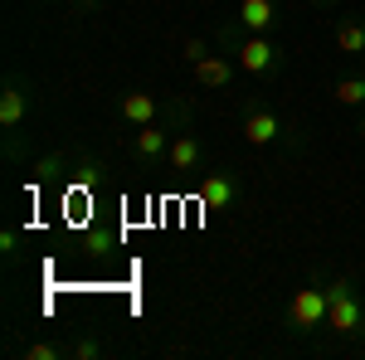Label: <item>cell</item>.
Wrapping results in <instances>:
<instances>
[{
	"instance_id": "52a82bcc",
	"label": "cell",
	"mask_w": 365,
	"mask_h": 360,
	"mask_svg": "<svg viewBox=\"0 0 365 360\" xmlns=\"http://www.w3.org/2000/svg\"><path fill=\"white\" fill-rule=\"evenodd\" d=\"M229 78H234V63L229 58H200L195 63V83L200 88H229Z\"/></svg>"
},
{
	"instance_id": "e0dca14e",
	"label": "cell",
	"mask_w": 365,
	"mask_h": 360,
	"mask_svg": "<svg viewBox=\"0 0 365 360\" xmlns=\"http://www.w3.org/2000/svg\"><path fill=\"white\" fill-rule=\"evenodd\" d=\"M15 244H20V234H15V229H5V234H0V253H15Z\"/></svg>"
},
{
	"instance_id": "2e32d148",
	"label": "cell",
	"mask_w": 365,
	"mask_h": 360,
	"mask_svg": "<svg viewBox=\"0 0 365 360\" xmlns=\"http://www.w3.org/2000/svg\"><path fill=\"white\" fill-rule=\"evenodd\" d=\"M185 58L200 63V58H205V39H185Z\"/></svg>"
},
{
	"instance_id": "7c38bea8",
	"label": "cell",
	"mask_w": 365,
	"mask_h": 360,
	"mask_svg": "<svg viewBox=\"0 0 365 360\" xmlns=\"http://www.w3.org/2000/svg\"><path fill=\"white\" fill-rule=\"evenodd\" d=\"M166 146H170L166 132H156V127H141V132H137V151L146 156V161H151V156H161Z\"/></svg>"
},
{
	"instance_id": "ac0fdd59",
	"label": "cell",
	"mask_w": 365,
	"mask_h": 360,
	"mask_svg": "<svg viewBox=\"0 0 365 360\" xmlns=\"http://www.w3.org/2000/svg\"><path fill=\"white\" fill-rule=\"evenodd\" d=\"M83 5H98V0H83Z\"/></svg>"
},
{
	"instance_id": "9c48e42d",
	"label": "cell",
	"mask_w": 365,
	"mask_h": 360,
	"mask_svg": "<svg viewBox=\"0 0 365 360\" xmlns=\"http://www.w3.org/2000/svg\"><path fill=\"white\" fill-rule=\"evenodd\" d=\"M166 156H170V170H195L200 166V141L195 137H175L166 146Z\"/></svg>"
},
{
	"instance_id": "9a60e30c",
	"label": "cell",
	"mask_w": 365,
	"mask_h": 360,
	"mask_svg": "<svg viewBox=\"0 0 365 360\" xmlns=\"http://www.w3.org/2000/svg\"><path fill=\"white\" fill-rule=\"evenodd\" d=\"M78 360H93V356H103V346L98 341H78V351H73Z\"/></svg>"
},
{
	"instance_id": "4fadbf2b",
	"label": "cell",
	"mask_w": 365,
	"mask_h": 360,
	"mask_svg": "<svg viewBox=\"0 0 365 360\" xmlns=\"http://www.w3.org/2000/svg\"><path fill=\"white\" fill-rule=\"evenodd\" d=\"M336 103H346V108L365 103V78H341L336 83Z\"/></svg>"
},
{
	"instance_id": "5b68a950",
	"label": "cell",
	"mask_w": 365,
	"mask_h": 360,
	"mask_svg": "<svg viewBox=\"0 0 365 360\" xmlns=\"http://www.w3.org/2000/svg\"><path fill=\"white\" fill-rule=\"evenodd\" d=\"M273 20H278L273 0H239V25L249 29V34H268Z\"/></svg>"
},
{
	"instance_id": "5bb4252c",
	"label": "cell",
	"mask_w": 365,
	"mask_h": 360,
	"mask_svg": "<svg viewBox=\"0 0 365 360\" xmlns=\"http://www.w3.org/2000/svg\"><path fill=\"white\" fill-rule=\"evenodd\" d=\"M58 356H63V351H58V346H44V341L29 346V360H58Z\"/></svg>"
},
{
	"instance_id": "8fae6325",
	"label": "cell",
	"mask_w": 365,
	"mask_h": 360,
	"mask_svg": "<svg viewBox=\"0 0 365 360\" xmlns=\"http://www.w3.org/2000/svg\"><path fill=\"white\" fill-rule=\"evenodd\" d=\"M20 122H25V93L5 88V98H0V127H20Z\"/></svg>"
},
{
	"instance_id": "ba28073f",
	"label": "cell",
	"mask_w": 365,
	"mask_h": 360,
	"mask_svg": "<svg viewBox=\"0 0 365 360\" xmlns=\"http://www.w3.org/2000/svg\"><path fill=\"white\" fill-rule=\"evenodd\" d=\"M122 117H127L132 127H151V117H156V98H151V93H127V98H122Z\"/></svg>"
},
{
	"instance_id": "6da1fadb",
	"label": "cell",
	"mask_w": 365,
	"mask_h": 360,
	"mask_svg": "<svg viewBox=\"0 0 365 360\" xmlns=\"http://www.w3.org/2000/svg\"><path fill=\"white\" fill-rule=\"evenodd\" d=\"M327 322H331V331H341V336H361L365 331V307H361V297H356V287L351 282H331L327 287Z\"/></svg>"
},
{
	"instance_id": "7a4b0ae2",
	"label": "cell",
	"mask_w": 365,
	"mask_h": 360,
	"mask_svg": "<svg viewBox=\"0 0 365 360\" xmlns=\"http://www.w3.org/2000/svg\"><path fill=\"white\" fill-rule=\"evenodd\" d=\"M327 287H302L297 297H292V307H287V317H292V326L297 331H312V326H322L327 322Z\"/></svg>"
},
{
	"instance_id": "3957f363",
	"label": "cell",
	"mask_w": 365,
	"mask_h": 360,
	"mask_svg": "<svg viewBox=\"0 0 365 360\" xmlns=\"http://www.w3.org/2000/svg\"><path fill=\"white\" fill-rule=\"evenodd\" d=\"M273 63H278V49H273L263 34H249V39L239 44V68H244V73H268Z\"/></svg>"
},
{
	"instance_id": "277c9868",
	"label": "cell",
	"mask_w": 365,
	"mask_h": 360,
	"mask_svg": "<svg viewBox=\"0 0 365 360\" xmlns=\"http://www.w3.org/2000/svg\"><path fill=\"white\" fill-rule=\"evenodd\" d=\"M278 137H282V122L273 112H249V117H244V141H249V146H273Z\"/></svg>"
},
{
	"instance_id": "8992f818",
	"label": "cell",
	"mask_w": 365,
	"mask_h": 360,
	"mask_svg": "<svg viewBox=\"0 0 365 360\" xmlns=\"http://www.w3.org/2000/svg\"><path fill=\"white\" fill-rule=\"evenodd\" d=\"M234 195H239V185H234L229 175H210V180L200 185V205H205V210H229Z\"/></svg>"
},
{
	"instance_id": "30bf717a",
	"label": "cell",
	"mask_w": 365,
	"mask_h": 360,
	"mask_svg": "<svg viewBox=\"0 0 365 360\" xmlns=\"http://www.w3.org/2000/svg\"><path fill=\"white\" fill-rule=\"evenodd\" d=\"M336 49L341 54H365V25L361 20H341L336 25Z\"/></svg>"
}]
</instances>
